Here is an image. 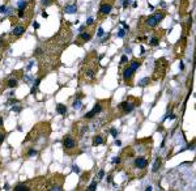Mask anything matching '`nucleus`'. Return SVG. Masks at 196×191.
I'll return each mask as SVG.
<instances>
[{
  "label": "nucleus",
  "instance_id": "f3484780",
  "mask_svg": "<svg viewBox=\"0 0 196 191\" xmlns=\"http://www.w3.org/2000/svg\"><path fill=\"white\" fill-rule=\"evenodd\" d=\"M99 144H103V138L101 136V135H97V136H94L93 139V147H97V145Z\"/></svg>",
  "mask_w": 196,
  "mask_h": 191
},
{
  "label": "nucleus",
  "instance_id": "1a4fd4ad",
  "mask_svg": "<svg viewBox=\"0 0 196 191\" xmlns=\"http://www.w3.org/2000/svg\"><path fill=\"white\" fill-rule=\"evenodd\" d=\"M25 30H26V28H25L24 25H15V26H13V30H12V36L20 37Z\"/></svg>",
  "mask_w": 196,
  "mask_h": 191
},
{
  "label": "nucleus",
  "instance_id": "9d476101",
  "mask_svg": "<svg viewBox=\"0 0 196 191\" xmlns=\"http://www.w3.org/2000/svg\"><path fill=\"white\" fill-rule=\"evenodd\" d=\"M91 39V33L89 31H81L80 33V36H78V42H88Z\"/></svg>",
  "mask_w": 196,
  "mask_h": 191
},
{
  "label": "nucleus",
  "instance_id": "473e14b6",
  "mask_svg": "<svg viewBox=\"0 0 196 191\" xmlns=\"http://www.w3.org/2000/svg\"><path fill=\"white\" fill-rule=\"evenodd\" d=\"M120 162V157H114L112 159V164H119Z\"/></svg>",
  "mask_w": 196,
  "mask_h": 191
},
{
  "label": "nucleus",
  "instance_id": "2eb2a0df",
  "mask_svg": "<svg viewBox=\"0 0 196 191\" xmlns=\"http://www.w3.org/2000/svg\"><path fill=\"white\" fill-rule=\"evenodd\" d=\"M161 162H162V161H161V159H159V157H157L156 161H154V164H153V167H152V172H153V173H157V172L159 170Z\"/></svg>",
  "mask_w": 196,
  "mask_h": 191
},
{
  "label": "nucleus",
  "instance_id": "20e7f679",
  "mask_svg": "<svg viewBox=\"0 0 196 191\" xmlns=\"http://www.w3.org/2000/svg\"><path fill=\"white\" fill-rule=\"evenodd\" d=\"M166 68H167V62L165 59H158V60H156L154 75H153L154 80H161V78H164V76L166 73Z\"/></svg>",
  "mask_w": 196,
  "mask_h": 191
},
{
  "label": "nucleus",
  "instance_id": "5701e85b",
  "mask_svg": "<svg viewBox=\"0 0 196 191\" xmlns=\"http://www.w3.org/2000/svg\"><path fill=\"white\" fill-rule=\"evenodd\" d=\"M96 187H97V181H94L93 183H91V185L88 187V191H94V190H96Z\"/></svg>",
  "mask_w": 196,
  "mask_h": 191
},
{
  "label": "nucleus",
  "instance_id": "a19ab883",
  "mask_svg": "<svg viewBox=\"0 0 196 191\" xmlns=\"http://www.w3.org/2000/svg\"><path fill=\"white\" fill-rule=\"evenodd\" d=\"M3 123H4V122H3V118H0V128L3 127Z\"/></svg>",
  "mask_w": 196,
  "mask_h": 191
},
{
  "label": "nucleus",
  "instance_id": "cd10ccee",
  "mask_svg": "<svg viewBox=\"0 0 196 191\" xmlns=\"http://www.w3.org/2000/svg\"><path fill=\"white\" fill-rule=\"evenodd\" d=\"M41 80H42V77H38L37 80H36V84H34V86H33V88H36V89H37V88H38V85H39V83H41Z\"/></svg>",
  "mask_w": 196,
  "mask_h": 191
},
{
  "label": "nucleus",
  "instance_id": "79ce46f5",
  "mask_svg": "<svg viewBox=\"0 0 196 191\" xmlns=\"http://www.w3.org/2000/svg\"><path fill=\"white\" fill-rule=\"evenodd\" d=\"M42 16H43V17H44V18H46V17H47V16H49V15H47V12H42Z\"/></svg>",
  "mask_w": 196,
  "mask_h": 191
},
{
  "label": "nucleus",
  "instance_id": "6ab92c4d",
  "mask_svg": "<svg viewBox=\"0 0 196 191\" xmlns=\"http://www.w3.org/2000/svg\"><path fill=\"white\" fill-rule=\"evenodd\" d=\"M38 152H37V149L34 148V147H31L28 152H26V157H33V156H36Z\"/></svg>",
  "mask_w": 196,
  "mask_h": 191
},
{
  "label": "nucleus",
  "instance_id": "7c9ffc66",
  "mask_svg": "<svg viewBox=\"0 0 196 191\" xmlns=\"http://www.w3.org/2000/svg\"><path fill=\"white\" fill-rule=\"evenodd\" d=\"M103 175H105V170H99V173H98V179H102L103 178Z\"/></svg>",
  "mask_w": 196,
  "mask_h": 191
},
{
  "label": "nucleus",
  "instance_id": "f257e3e1",
  "mask_svg": "<svg viewBox=\"0 0 196 191\" xmlns=\"http://www.w3.org/2000/svg\"><path fill=\"white\" fill-rule=\"evenodd\" d=\"M165 18V13L164 12H157V13H154V15H152V16H148V17H145L144 20V26H145V29H153V28H156L161 21H162Z\"/></svg>",
  "mask_w": 196,
  "mask_h": 191
},
{
  "label": "nucleus",
  "instance_id": "aec40b11",
  "mask_svg": "<svg viewBox=\"0 0 196 191\" xmlns=\"http://www.w3.org/2000/svg\"><path fill=\"white\" fill-rule=\"evenodd\" d=\"M149 83H151V78H149V77H145V78H143V80L139 81V85H140V86H146Z\"/></svg>",
  "mask_w": 196,
  "mask_h": 191
},
{
  "label": "nucleus",
  "instance_id": "f8f14e48",
  "mask_svg": "<svg viewBox=\"0 0 196 191\" xmlns=\"http://www.w3.org/2000/svg\"><path fill=\"white\" fill-rule=\"evenodd\" d=\"M56 113H59L62 115H65L67 114V106L63 105V104H57L56 105Z\"/></svg>",
  "mask_w": 196,
  "mask_h": 191
},
{
  "label": "nucleus",
  "instance_id": "4be33fe9",
  "mask_svg": "<svg viewBox=\"0 0 196 191\" xmlns=\"http://www.w3.org/2000/svg\"><path fill=\"white\" fill-rule=\"evenodd\" d=\"M28 7V2H25V0H20L18 2V9H26Z\"/></svg>",
  "mask_w": 196,
  "mask_h": 191
},
{
  "label": "nucleus",
  "instance_id": "c9c22d12",
  "mask_svg": "<svg viewBox=\"0 0 196 191\" xmlns=\"http://www.w3.org/2000/svg\"><path fill=\"white\" fill-rule=\"evenodd\" d=\"M41 54H42V49H41V47H38V49L36 50V57H39Z\"/></svg>",
  "mask_w": 196,
  "mask_h": 191
},
{
  "label": "nucleus",
  "instance_id": "7ed1b4c3",
  "mask_svg": "<svg viewBox=\"0 0 196 191\" xmlns=\"http://www.w3.org/2000/svg\"><path fill=\"white\" fill-rule=\"evenodd\" d=\"M77 140L72 136V135H65L63 140V148L67 154H73L75 151L77 149Z\"/></svg>",
  "mask_w": 196,
  "mask_h": 191
},
{
  "label": "nucleus",
  "instance_id": "423d86ee",
  "mask_svg": "<svg viewBox=\"0 0 196 191\" xmlns=\"http://www.w3.org/2000/svg\"><path fill=\"white\" fill-rule=\"evenodd\" d=\"M114 3L115 0H102V3L99 5V9H98V18H102V17H106L114 7Z\"/></svg>",
  "mask_w": 196,
  "mask_h": 191
},
{
  "label": "nucleus",
  "instance_id": "bb28decb",
  "mask_svg": "<svg viewBox=\"0 0 196 191\" xmlns=\"http://www.w3.org/2000/svg\"><path fill=\"white\" fill-rule=\"evenodd\" d=\"M110 132H111V135H112L114 138H117V136H118V131H117V128H111Z\"/></svg>",
  "mask_w": 196,
  "mask_h": 191
},
{
  "label": "nucleus",
  "instance_id": "39448f33",
  "mask_svg": "<svg viewBox=\"0 0 196 191\" xmlns=\"http://www.w3.org/2000/svg\"><path fill=\"white\" fill-rule=\"evenodd\" d=\"M137 104H140L139 99H136L133 97H130V99L123 101L122 104H119V109L122 110L123 114H128V113H131V111L137 106Z\"/></svg>",
  "mask_w": 196,
  "mask_h": 191
},
{
  "label": "nucleus",
  "instance_id": "a878e982",
  "mask_svg": "<svg viewBox=\"0 0 196 191\" xmlns=\"http://www.w3.org/2000/svg\"><path fill=\"white\" fill-rule=\"evenodd\" d=\"M124 36H125V30H124V29H119V30H118V37L123 38Z\"/></svg>",
  "mask_w": 196,
  "mask_h": 191
},
{
  "label": "nucleus",
  "instance_id": "dca6fc26",
  "mask_svg": "<svg viewBox=\"0 0 196 191\" xmlns=\"http://www.w3.org/2000/svg\"><path fill=\"white\" fill-rule=\"evenodd\" d=\"M29 190H30V187L25 183H20L15 187V191H29Z\"/></svg>",
  "mask_w": 196,
  "mask_h": 191
},
{
  "label": "nucleus",
  "instance_id": "0eeeda50",
  "mask_svg": "<svg viewBox=\"0 0 196 191\" xmlns=\"http://www.w3.org/2000/svg\"><path fill=\"white\" fill-rule=\"evenodd\" d=\"M148 159L146 156H137L133 160V167L136 170H145V167L148 166Z\"/></svg>",
  "mask_w": 196,
  "mask_h": 191
},
{
  "label": "nucleus",
  "instance_id": "ea45409f",
  "mask_svg": "<svg viewBox=\"0 0 196 191\" xmlns=\"http://www.w3.org/2000/svg\"><path fill=\"white\" fill-rule=\"evenodd\" d=\"M13 110H15V111H17V113H18V111L21 110V107H20V106H15V107H13Z\"/></svg>",
  "mask_w": 196,
  "mask_h": 191
},
{
  "label": "nucleus",
  "instance_id": "ddd939ff",
  "mask_svg": "<svg viewBox=\"0 0 196 191\" xmlns=\"http://www.w3.org/2000/svg\"><path fill=\"white\" fill-rule=\"evenodd\" d=\"M148 43L151 44V46H158V44H159V36H157V34L152 36V38L149 39Z\"/></svg>",
  "mask_w": 196,
  "mask_h": 191
},
{
  "label": "nucleus",
  "instance_id": "b1692460",
  "mask_svg": "<svg viewBox=\"0 0 196 191\" xmlns=\"http://www.w3.org/2000/svg\"><path fill=\"white\" fill-rule=\"evenodd\" d=\"M4 140H5V132L4 131H0V145L3 144Z\"/></svg>",
  "mask_w": 196,
  "mask_h": 191
},
{
  "label": "nucleus",
  "instance_id": "72a5a7b5",
  "mask_svg": "<svg viewBox=\"0 0 196 191\" xmlns=\"http://www.w3.org/2000/svg\"><path fill=\"white\" fill-rule=\"evenodd\" d=\"M128 4H130V0H123V8H128Z\"/></svg>",
  "mask_w": 196,
  "mask_h": 191
},
{
  "label": "nucleus",
  "instance_id": "58836bf2",
  "mask_svg": "<svg viewBox=\"0 0 196 191\" xmlns=\"http://www.w3.org/2000/svg\"><path fill=\"white\" fill-rule=\"evenodd\" d=\"M33 28H34V29H38V28H39V24H38V22H34V24H33Z\"/></svg>",
  "mask_w": 196,
  "mask_h": 191
},
{
  "label": "nucleus",
  "instance_id": "c756f323",
  "mask_svg": "<svg viewBox=\"0 0 196 191\" xmlns=\"http://www.w3.org/2000/svg\"><path fill=\"white\" fill-rule=\"evenodd\" d=\"M127 60H128V58H127L125 55H123V57L120 58V64H124V63H125Z\"/></svg>",
  "mask_w": 196,
  "mask_h": 191
},
{
  "label": "nucleus",
  "instance_id": "393cba45",
  "mask_svg": "<svg viewBox=\"0 0 196 191\" xmlns=\"http://www.w3.org/2000/svg\"><path fill=\"white\" fill-rule=\"evenodd\" d=\"M7 46V41L3 38V37H0V49L2 47H5Z\"/></svg>",
  "mask_w": 196,
  "mask_h": 191
},
{
  "label": "nucleus",
  "instance_id": "a211bd4d",
  "mask_svg": "<svg viewBox=\"0 0 196 191\" xmlns=\"http://www.w3.org/2000/svg\"><path fill=\"white\" fill-rule=\"evenodd\" d=\"M7 86L8 88H16L17 86V78H9L7 81Z\"/></svg>",
  "mask_w": 196,
  "mask_h": 191
},
{
  "label": "nucleus",
  "instance_id": "e433bc0d",
  "mask_svg": "<svg viewBox=\"0 0 196 191\" xmlns=\"http://www.w3.org/2000/svg\"><path fill=\"white\" fill-rule=\"evenodd\" d=\"M42 4L43 5H49V4H51V0H42Z\"/></svg>",
  "mask_w": 196,
  "mask_h": 191
},
{
  "label": "nucleus",
  "instance_id": "6e6552de",
  "mask_svg": "<svg viewBox=\"0 0 196 191\" xmlns=\"http://www.w3.org/2000/svg\"><path fill=\"white\" fill-rule=\"evenodd\" d=\"M133 76H135V71H132L128 65L124 68V71H123V78H124V81H125V84L127 85H132V83H133Z\"/></svg>",
  "mask_w": 196,
  "mask_h": 191
},
{
  "label": "nucleus",
  "instance_id": "c85d7f7f",
  "mask_svg": "<svg viewBox=\"0 0 196 191\" xmlns=\"http://www.w3.org/2000/svg\"><path fill=\"white\" fill-rule=\"evenodd\" d=\"M0 13H7V7L5 5H2V7H0Z\"/></svg>",
  "mask_w": 196,
  "mask_h": 191
},
{
  "label": "nucleus",
  "instance_id": "4468645a",
  "mask_svg": "<svg viewBox=\"0 0 196 191\" xmlns=\"http://www.w3.org/2000/svg\"><path fill=\"white\" fill-rule=\"evenodd\" d=\"M76 10H77V5H76V4L65 5V8H64V12H65V13H75Z\"/></svg>",
  "mask_w": 196,
  "mask_h": 191
},
{
  "label": "nucleus",
  "instance_id": "37998d69",
  "mask_svg": "<svg viewBox=\"0 0 196 191\" xmlns=\"http://www.w3.org/2000/svg\"><path fill=\"white\" fill-rule=\"evenodd\" d=\"M115 144H117V145H122V141L120 140H117V141H115Z\"/></svg>",
  "mask_w": 196,
  "mask_h": 191
},
{
  "label": "nucleus",
  "instance_id": "9b49d317",
  "mask_svg": "<svg viewBox=\"0 0 196 191\" xmlns=\"http://www.w3.org/2000/svg\"><path fill=\"white\" fill-rule=\"evenodd\" d=\"M140 65H141V62L140 60H137V59H133V60H131V63H130V68L132 70V71H135L136 72V70L137 68H140Z\"/></svg>",
  "mask_w": 196,
  "mask_h": 191
},
{
  "label": "nucleus",
  "instance_id": "2f4dec72",
  "mask_svg": "<svg viewBox=\"0 0 196 191\" xmlns=\"http://www.w3.org/2000/svg\"><path fill=\"white\" fill-rule=\"evenodd\" d=\"M103 33H105V31H103V29H102V28H99V29H98V31H97V36H98V37H102V36H103Z\"/></svg>",
  "mask_w": 196,
  "mask_h": 191
},
{
  "label": "nucleus",
  "instance_id": "4c0bfd02",
  "mask_svg": "<svg viewBox=\"0 0 196 191\" xmlns=\"http://www.w3.org/2000/svg\"><path fill=\"white\" fill-rule=\"evenodd\" d=\"M93 21H94L93 18H89V20L86 21V25H91V24H93Z\"/></svg>",
  "mask_w": 196,
  "mask_h": 191
},
{
  "label": "nucleus",
  "instance_id": "412c9836",
  "mask_svg": "<svg viewBox=\"0 0 196 191\" xmlns=\"http://www.w3.org/2000/svg\"><path fill=\"white\" fill-rule=\"evenodd\" d=\"M81 101H80L78 98H76L75 101H73V109H76V110H78V109H81Z\"/></svg>",
  "mask_w": 196,
  "mask_h": 191
},
{
  "label": "nucleus",
  "instance_id": "f03ea898",
  "mask_svg": "<svg viewBox=\"0 0 196 191\" xmlns=\"http://www.w3.org/2000/svg\"><path fill=\"white\" fill-rule=\"evenodd\" d=\"M85 65V68L81 71V76L85 78L86 81H91V80H94L96 78V75L98 72V64L96 65H91V63H84Z\"/></svg>",
  "mask_w": 196,
  "mask_h": 191
},
{
  "label": "nucleus",
  "instance_id": "f704fd0d",
  "mask_svg": "<svg viewBox=\"0 0 196 191\" xmlns=\"http://www.w3.org/2000/svg\"><path fill=\"white\" fill-rule=\"evenodd\" d=\"M72 170H73L75 173H80V169H78L77 165H73V166H72Z\"/></svg>",
  "mask_w": 196,
  "mask_h": 191
}]
</instances>
